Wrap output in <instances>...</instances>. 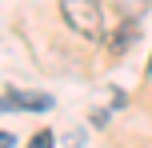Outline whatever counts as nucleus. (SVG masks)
I'll return each instance as SVG.
<instances>
[{
	"mask_svg": "<svg viewBox=\"0 0 152 148\" xmlns=\"http://www.w3.org/2000/svg\"><path fill=\"white\" fill-rule=\"evenodd\" d=\"M60 16L80 40H104V8H100V0H60Z\"/></svg>",
	"mask_w": 152,
	"mask_h": 148,
	"instance_id": "nucleus-1",
	"label": "nucleus"
},
{
	"mask_svg": "<svg viewBox=\"0 0 152 148\" xmlns=\"http://www.w3.org/2000/svg\"><path fill=\"white\" fill-rule=\"evenodd\" d=\"M12 108L44 112V108H52V96H40V92H8L4 100H0V112H12Z\"/></svg>",
	"mask_w": 152,
	"mask_h": 148,
	"instance_id": "nucleus-2",
	"label": "nucleus"
},
{
	"mask_svg": "<svg viewBox=\"0 0 152 148\" xmlns=\"http://www.w3.org/2000/svg\"><path fill=\"white\" fill-rule=\"evenodd\" d=\"M132 40H136V20H124L120 32H116V36H108V48H112V52H124Z\"/></svg>",
	"mask_w": 152,
	"mask_h": 148,
	"instance_id": "nucleus-3",
	"label": "nucleus"
},
{
	"mask_svg": "<svg viewBox=\"0 0 152 148\" xmlns=\"http://www.w3.org/2000/svg\"><path fill=\"white\" fill-rule=\"evenodd\" d=\"M116 8L124 12V20H140L148 12V0H116Z\"/></svg>",
	"mask_w": 152,
	"mask_h": 148,
	"instance_id": "nucleus-4",
	"label": "nucleus"
},
{
	"mask_svg": "<svg viewBox=\"0 0 152 148\" xmlns=\"http://www.w3.org/2000/svg\"><path fill=\"white\" fill-rule=\"evenodd\" d=\"M52 144H56V140H52V132H36L28 148H52Z\"/></svg>",
	"mask_w": 152,
	"mask_h": 148,
	"instance_id": "nucleus-5",
	"label": "nucleus"
},
{
	"mask_svg": "<svg viewBox=\"0 0 152 148\" xmlns=\"http://www.w3.org/2000/svg\"><path fill=\"white\" fill-rule=\"evenodd\" d=\"M0 148H16V136L12 132H0Z\"/></svg>",
	"mask_w": 152,
	"mask_h": 148,
	"instance_id": "nucleus-6",
	"label": "nucleus"
}]
</instances>
